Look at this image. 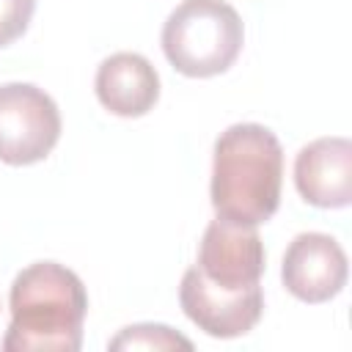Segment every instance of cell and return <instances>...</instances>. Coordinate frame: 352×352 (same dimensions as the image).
I'll list each match as a JSON object with an SVG mask.
<instances>
[{"label": "cell", "instance_id": "obj_1", "mask_svg": "<svg viewBox=\"0 0 352 352\" xmlns=\"http://www.w3.org/2000/svg\"><path fill=\"white\" fill-rule=\"evenodd\" d=\"M283 148L264 124H231L212 151V206L214 214L239 226H261L280 206Z\"/></svg>", "mask_w": 352, "mask_h": 352}, {"label": "cell", "instance_id": "obj_2", "mask_svg": "<svg viewBox=\"0 0 352 352\" xmlns=\"http://www.w3.org/2000/svg\"><path fill=\"white\" fill-rule=\"evenodd\" d=\"M11 324L6 352H77L88 294L77 272L58 261H36L16 272L8 292Z\"/></svg>", "mask_w": 352, "mask_h": 352}, {"label": "cell", "instance_id": "obj_3", "mask_svg": "<svg viewBox=\"0 0 352 352\" xmlns=\"http://www.w3.org/2000/svg\"><path fill=\"white\" fill-rule=\"evenodd\" d=\"M168 63L184 77H214L234 66L245 44V25L226 0H182L160 33Z\"/></svg>", "mask_w": 352, "mask_h": 352}, {"label": "cell", "instance_id": "obj_4", "mask_svg": "<svg viewBox=\"0 0 352 352\" xmlns=\"http://www.w3.org/2000/svg\"><path fill=\"white\" fill-rule=\"evenodd\" d=\"M60 140V110L33 82L0 85V162L33 165L50 157Z\"/></svg>", "mask_w": 352, "mask_h": 352}, {"label": "cell", "instance_id": "obj_5", "mask_svg": "<svg viewBox=\"0 0 352 352\" xmlns=\"http://www.w3.org/2000/svg\"><path fill=\"white\" fill-rule=\"evenodd\" d=\"M179 305L184 316L212 338H239L248 336L261 314H264V292L261 286L228 292L214 286L201 275L192 264L182 275L179 286Z\"/></svg>", "mask_w": 352, "mask_h": 352}, {"label": "cell", "instance_id": "obj_6", "mask_svg": "<svg viewBox=\"0 0 352 352\" xmlns=\"http://www.w3.org/2000/svg\"><path fill=\"white\" fill-rule=\"evenodd\" d=\"M349 278V261L336 236L322 231L297 234L280 261V280L292 297L308 305L338 297Z\"/></svg>", "mask_w": 352, "mask_h": 352}, {"label": "cell", "instance_id": "obj_7", "mask_svg": "<svg viewBox=\"0 0 352 352\" xmlns=\"http://www.w3.org/2000/svg\"><path fill=\"white\" fill-rule=\"evenodd\" d=\"M195 267L206 280L228 292L258 286L267 267V253L256 226L214 217L201 236Z\"/></svg>", "mask_w": 352, "mask_h": 352}, {"label": "cell", "instance_id": "obj_8", "mask_svg": "<svg viewBox=\"0 0 352 352\" xmlns=\"http://www.w3.org/2000/svg\"><path fill=\"white\" fill-rule=\"evenodd\" d=\"M294 187L316 209H346L352 201L349 138H316L294 157Z\"/></svg>", "mask_w": 352, "mask_h": 352}, {"label": "cell", "instance_id": "obj_9", "mask_svg": "<svg viewBox=\"0 0 352 352\" xmlns=\"http://www.w3.org/2000/svg\"><path fill=\"white\" fill-rule=\"evenodd\" d=\"M99 104L118 118H140L160 99V74L140 52L107 55L94 77Z\"/></svg>", "mask_w": 352, "mask_h": 352}, {"label": "cell", "instance_id": "obj_10", "mask_svg": "<svg viewBox=\"0 0 352 352\" xmlns=\"http://www.w3.org/2000/svg\"><path fill=\"white\" fill-rule=\"evenodd\" d=\"M107 349H192V341L168 324L140 322L118 330V336L107 341Z\"/></svg>", "mask_w": 352, "mask_h": 352}, {"label": "cell", "instance_id": "obj_11", "mask_svg": "<svg viewBox=\"0 0 352 352\" xmlns=\"http://www.w3.org/2000/svg\"><path fill=\"white\" fill-rule=\"evenodd\" d=\"M33 14L36 0H0V50L25 36Z\"/></svg>", "mask_w": 352, "mask_h": 352}]
</instances>
